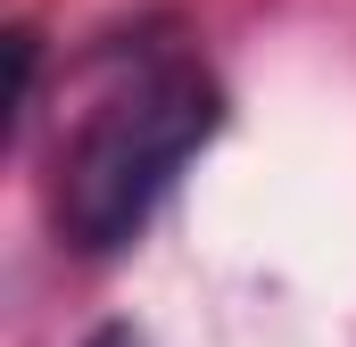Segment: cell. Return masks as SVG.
<instances>
[{
    "instance_id": "1",
    "label": "cell",
    "mask_w": 356,
    "mask_h": 347,
    "mask_svg": "<svg viewBox=\"0 0 356 347\" xmlns=\"http://www.w3.org/2000/svg\"><path fill=\"white\" fill-rule=\"evenodd\" d=\"M216 124H224V91L191 50H149L133 75H116L75 116V133L58 141V166H50L58 248L116 257L124 240H141V223L158 215L175 174L216 141Z\"/></svg>"
},
{
    "instance_id": "2",
    "label": "cell",
    "mask_w": 356,
    "mask_h": 347,
    "mask_svg": "<svg viewBox=\"0 0 356 347\" xmlns=\"http://www.w3.org/2000/svg\"><path fill=\"white\" fill-rule=\"evenodd\" d=\"M8 67H17V75H8V116H0V124L17 133V124L33 116V75H42V33H33V25L8 33Z\"/></svg>"
},
{
    "instance_id": "3",
    "label": "cell",
    "mask_w": 356,
    "mask_h": 347,
    "mask_svg": "<svg viewBox=\"0 0 356 347\" xmlns=\"http://www.w3.org/2000/svg\"><path fill=\"white\" fill-rule=\"evenodd\" d=\"M83 347H149V339H141V331H133V323H99V331H91Z\"/></svg>"
}]
</instances>
